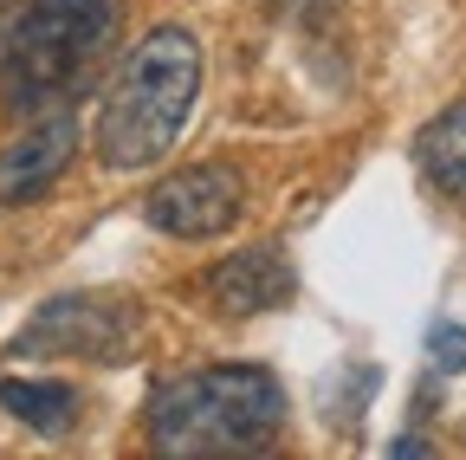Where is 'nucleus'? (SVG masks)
Instances as JSON below:
<instances>
[{
    "mask_svg": "<svg viewBox=\"0 0 466 460\" xmlns=\"http://www.w3.org/2000/svg\"><path fill=\"white\" fill-rule=\"evenodd\" d=\"M0 409L14 422L39 428V434H66L78 422V389L72 383H33V376H7L0 383Z\"/></svg>",
    "mask_w": 466,
    "mask_h": 460,
    "instance_id": "1a4fd4ad",
    "label": "nucleus"
},
{
    "mask_svg": "<svg viewBox=\"0 0 466 460\" xmlns=\"http://www.w3.org/2000/svg\"><path fill=\"white\" fill-rule=\"evenodd\" d=\"M201 97V46L188 26H156L130 46L124 72L110 78L97 110V162L104 169H149L182 143Z\"/></svg>",
    "mask_w": 466,
    "mask_h": 460,
    "instance_id": "f257e3e1",
    "label": "nucleus"
},
{
    "mask_svg": "<svg viewBox=\"0 0 466 460\" xmlns=\"http://www.w3.org/2000/svg\"><path fill=\"white\" fill-rule=\"evenodd\" d=\"M0 14H7V0H0Z\"/></svg>",
    "mask_w": 466,
    "mask_h": 460,
    "instance_id": "f8f14e48",
    "label": "nucleus"
},
{
    "mask_svg": "<svg viewBox=\"0 0 466 460\" xmlns=\"http://www.w3.org/2000/svg\"><path fill=\"white\" fill-rule=\"evenodd\" d=\"M428 363L434 370H466V324H453V318H434L428 324Z\"/></svg>",
    "mask_w": 466,
    "mask_h": 460,
    "instance_id": "9d476101",
    "label": "nucleus"
},
{
    "mask_svg": "<svg viewBox=\"0 0 466 460\" xmlns=\"http://www.w3.org/2000/svg\"><path fill=\"white\" fill-rule=\"evenodd\" d=\"M247 208V182L233 162H195V169H175L143 195V220L168 240H214L227 234Z\"/></svg>",
    "mask_w": 466,
    "mask_h": 460,
    "instance_id": "39448f33",
    "label": "nucleus"
},
{
    "mask_svg": "<svg viewBox=\"0 0 466 460\" xmlns=\"http://www.w3.org/2000/svg\"><path fill=\"white\" fill-rule=\"evenodd\" d=\"M208 292L227 318H259V312H279L291 292H299V272L279 247H247L208 272Z\"/></svg>",
    "mask_w": 466,
    "mask_h": 460,
    "instance_id": "0eeeda50",
    "label": "nucleus"
},
{
    "mask_svg": "<svg viewBox=\"0 0 466 460\" xmlns=\"http://www.w3.org/2000/svg\"><path fill=\"white\" fill-rule=\"evenodd\" d=\"M116 33V0H26L0 52V104L14 118L66 104Z\"/></svg>",
    "mask_w": 466,
    "mask_h": 460,
    "instance_id": "7ed1b4c3",
    "label": "nucleus"
},
{
    "mask_svg": "<svg viewBox=\"0 0 466 460\" xmlns=\"http://www.w3.org/2000/svg\"><path fill=\"white\" fill-rule=\"evenodd\" d=\"M415 169L441 201H466V104H447L415 137Z\"/></svg>",
    "mask_w": 466,
    "mask_h": 460,
    "instance_id": "6e6552de",
    "label": "nucleus"
},
{
    "mask_svg": "<svg viewBox=\"0 0 466 460\" xmlns=\"http://www.w3.org/2000/svg\"><path fill=\"white\" fill-rule=\"evenodd\" d=\"M137 343V312L124 299H52L33 312V324L14 337V357H91V363H116Z\"/></svg>",
    "mask_w": 466,
    "mask_h": 460,
    "instance_id": "20e7f679",
    "label": "nucleus"
},
{
    "mask_svg": "<svg viewBox=\"0 0 466 460\" xmlns=\"http://www.w3.org/2000/svg\"><path fill=\"white\" fill-rule=\"evenodd\" d=\"M72 149H78V118H72L66 104L39 110V118H33L7 149H0V208H26V201H39L58 176H66Z\"/></svg>",
    "mask_w": 466,
    "mask_h": 460,
    "instance_id": "423d86ee",
    "label": "nucleus"
},
{
    "mask_svg": "<svg viewBox=\"0 0 466 460\" xmlns=\"http://www.w3.org/2000/svg\"><path fill=\"white\" fill-rule=\"evenodd\" d=\"M285 422V389L259 363H214L149 395V447L175 460L259 454Z\"/></svg>",
    "mask_w": 466,
    "mask_h": 460,
    "instance_id": "f03ea898",
    "label": "nucleus"
},
{
    "mask_svg": "<svg viewBox=\"0 0 466 460\" xmlns=\"http://www.w3.org/2000/svg\"><path fill=\"white\" fill-rule=\"evenodd\" d=\"M389 454H434V441H428V434H401Z\"/></svg>",
    "mask_w": 466,
    "mask_h": 460,
    "instance_id": "9b49d317",
    "label": "nucleus"
}]
</instances>
